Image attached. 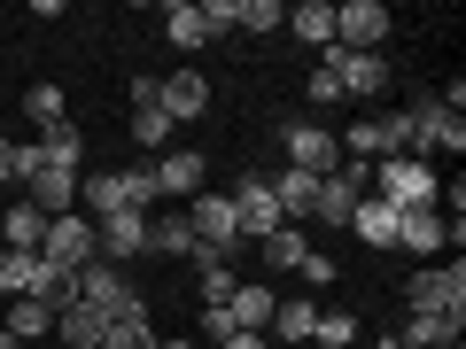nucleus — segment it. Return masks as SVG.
I'll use <instances>...</instances> for the list:
<instances>
[{
    "label": "nucleus",
    "instance_id": "obj_1",
    "mask_svg": "<svg viewBox=\"0 0 466 349\" xmlns=\"http://www.w3.org/2000/svg\"><path fill=\"white\" fill-rule=\"evenodd\" d=\"M373 194L397 202V210H435L443 186H435V164H420V155H381L373 164Z\"/></svg>",
    "mask_w": 466,
    "mask_h": 349
},
{
    "label": "nucleus",
    "instance_id": "obj_2",
    "mask_svg": "<svg viewBox=\"0 0 466 349\" xmlns=\"http://www.w3.org/2000/svg\"><path fill=\"white\" fill-rule=\"evenodd\" d=\"M404 109H412V155H420V164H435V155H466V116H451L435 94L404 101Z\"/></svg>",
    "mask_w": 466,
    "mask_h": 349
},
{
    "label": "nucleus",
    "instance_id": "obj_3",
    "mask_svg": "<svg viewBox=\"0 0 466 349\" xmlns=\"http://www.w3.org/2000/svg\"><path fill=\"white\" fill-rule=\"evenodd\" d=\"M334 47L342 55H389V8L381 0H334Z\"/></svg>",
    "mask_w": 466,
    "mask_h": 349
},
{
    "label": "nucleus",
    "instance_id": "obj_4",
    "mask_svg": "<svg viewBox=\"0 0 466 349\" xmlns=\"http://www.w3.org/2000/svg\"><path fill=\"white\" fill-rule=\"evenodd\" d=\"M39 256H47L55 272H86V264L101 256V233H94V217H86V210L47 217V241H39Z\"/></svg>",
    "mask_w": 466,
    "mask_h": 349
},
{
    "label": "nucleus",
    "instance_id": "obj_5",
    "mask_svg": "<svg viewBox=\"0 0 466 349\" xmlns=\"http://www.w3.org/2000/svg\"><path fill=\"white\" fill-rule=\"evenodd\" d=\"M187 210V225H195V249H210V256H233V241H241V217H233V194H210L202 186L195 202H179Z\"/></svg>",
    "mask_w": 466,
    "mask_h": 349
},
{
    "label": "nucleus",
    "instance_id": "obj_6",
    "mask_svg": "<svg viewBox=\"0 0 466 349\" xmlns=\"http://www.w3.org/2000/svg\"><path fill=\"white\" fill-rule=\"evenodd\" d=\"M280 155H288V171H303V179L342 171V148H334L327 125H288V133H280Z\"/></svg>",
    "mask_w": 466,
    "mask_h": 349
},
{
    "label": "nucleus",
    "instance_id": "obj_7",
    "mask_svg": "<svg viewBox=\"0 0 466 349\" xmlns=\"http://www.w3.org/2000/svg\"><path fill=\"white\" fill-rule=\"evenodd\" d=\"M412 311L466 318V264H428V272H412Z\"/></svg>",
    "mask_w": 466,
    "mask_h": 349
},
{
    "label": "nucleus",
    "instance_id": "obj_8",
    "mask_svg": "<svg viewBox=\"0 0 466 349\" xmlns=\"http://www.w3.org/2000/svg\"><path fill=\"white\" fill-rule=\"evenodd\" d=\"M233 217H241V241H272V233L288 225L280 202H272V179H257V171L233 186Z\"/></svg>",
    "mask_w": 466,
    "mask_h": 349
},
{
    "label": "nucleus",
    "instance_id": "obj_9",
    "mask_svg": "<svg viewBox=\"0 0 466 349\" xmlns=\"http://www.w3.org/2000/svg\"><path fill=\"white\" fill-rule=\"evenodd\" d=\"M133 295H140V287L125 280V264H109V256H94V264L78 272V303H94L101 318H109V311H125Z\"/></svg>",
    "mask_w": 466,
    "mask_h": 349
},
{
    "label": "nucleus",
    "instance_id": "obj_10",
    "mask_svg": "<svg viewBox=\"0 0 466 349\" xmlns=\"http://www.w3.org/2000/svg\"><path fill=\"white\" fill-rule=\"evenodd\" d=\"M148 171H156V202H195L202 194V155L195 148H164Z\"/></svg>",
    "mask_w": 466,
    "mask_h": 349
},
{
    "label": "nucleus",
    "instance_id": "obj_11",
    "mask_svg": "<svg viewBox=\"0 0 466 349\" xmlns=\"http://www.w3.org/2000/svg\"><path fill=\"white\" fill-rule=\"evenodd\" d=\"M94 233H101V256H109V264H133V256H148V217H140V210L94 217Z\"/></svg>",
    "mask_w": 466,
    "mask_h": 349
},
{
    "label": "nucleus",
    "instance_id": "obj_12",
    "mask_svg": "<svg viewBox=\"0 0 466 349\" xmlns=\"http://www.w3.org/2000/svg\"><path fill=\"white\" fill-rule=\"evenodd\" d=\"M156 101H164V116H171V125H187V116H202V109H210V85H202V70H171V78L156 85Z\"/></svg>",
    "mask_w": 466,
    "mask_h": 349
},
{
    "label": "nucleus",
    "instance_id": "obj_13",
    "mask_svg": "<svg viewBox=\"0 0 466 349\" xmlns=\"http://www.w3.org/2000/svg\"><path fill=\"white\" fill-rule=\"evenodd\" d=\"M272 303H280V295H272L265 280H241V287L226 295V311H233V334H265V326H272Z\"/></svg>",
    "mask_w": 466,
    "mask_h": 349
},
{
    "label": "nucleus",
    "instance_id": "obj_14",
    "mask_svg": "<svg viewBox=\"0 0 466 349\" xmlns=\"http://www.w3.org/2000/svg\"><path fill=\"white\" fill-rule=\"evenodd\" d=\"M373 94H389V55H342V101H373Z\"/></svg>",
    "mask_w": 466,
    "mask_h": 349
},
{
    "label": "nucleus",
    "instance_id": "obj_15",
    "mask_svg": "<svg viewBox=\"0 0 466 349\" xmlns=\"http://www.w3.org/2000/svg\"><path fill=\"white\" fill-rule=\"evenodd\" d=\"M24 186H32V210L39 217H70V210H78V171H32Z\"/></svg>",
    "mask_w": 466,
    "mask_h": 349
},
{
    "label": "nucleus",
    "instance_id": "obj_16",
    "mask_svg": "<svg viewBox=\"0 0 466 349\" xmlns=\"http://www.w3.org/2000/svg\"><path fill=\"white\" fill-rule=\"evenodd\" d=\"M443 241H451L443 210H397V249H412V256H435Z\"/></svg>",
    "mask_w": 466,
    "mask_h": 349
},
{
    "label": "nucleus",
    "instance_id": "obj_17",
    "mask_svg": "<svg viewBox=\"0 0 466 349\" xmlns=\"http://www.w3.org/2000/svg\"><path fill=\"white\" fill-rule=\"evenodd\" d=\"M350 233H358L366 249H397V202L366 194V202H358V210H350Z\"/></svg>",
    "mask_w": 466,
    "mask_h": 349
},
{
    "label": "nucleus",
    "instance_id": "obj_18",
    "mask_svg": "<svg viewBox=\"0 0 466 349\" xmlns=\"http://www.w3.org/2000/svg\"><path fill=\"white\" fill-rule=\"evenodd\" d=\"M101 349H156V334H148V303H125V311H109V326H101Z\"/></svg>",
    "mask_w": 466,
    "mask_h": 349
},
{
    "label": "nucleus",
    "instance_id": "obj_19",
    "mask_svg": "<svg viewBox=\"0 0 466 349\" xmlns=\"http://www.w3.org/2000/svg\"><path fill=\"white\" fill-rule=\"evenodd\" d=\"M288 32H296L303 47L327 55L334 47V0H296V8H288Z\"/></svg>",
    "mask_w": 466,
    "mask_h": 349
},
{
    "label": "nucleus",
    "instance_id": "obj_20",
    "mask_svg": "<svg viewBox=\"0 0 466 349\" xmlns=\"http://www.w3.org/2000/svg\"><path fill=\"white\" fill-rule=\"evenodd\" d=\"M101 326H109V318H101L94 303H63V311H55V334H63V349H101Z\"/></svg>",
    "mask_w": 466,
    "mask_h": 349
},
{
    "label": "nucleus",
    "instance_id": "obj_21",
    "mask_svg": "<svg viewBox=\"0 0 466 349\" xmlns=\"http://www.w3.org/2000/svg\"><path fill=\"white\" fill-rule=\"evenodd\" d=\"M459 334H466V318H443V311H412L397 342H412V349H451Z\"/></svg>",
    "mask_w": 466,
    "mask_h": 349
},
{
    "label": "nucleus",
    "instance_id": "obj_22",
    "mask_svg": "<svg viewBox=\"0 0 466 349\" xmlns=\"http://www.w3.org/2000/svg\"><path fill=\"white\" fill-rule=\"evenodd\" d=\"M39 241H47V217H39L32 202L0 210V249H24V256H39Z\"/></svg>",
    "mask_w": 466,
    "mask_h": 349
},
{
    "label": "nucleus",
    "instance_id": "obj_23",
    "mask_svg": "<svg viewBox=\"0 0 466 349\" xmlns=\"http://www.w3.org/2000/svg\"><path fill=\"white\" fill-rule=\"evenodd\" d=\"M164 39H171L179 55H195L202 39H218V32L202 24V8H195V0H171V8H164Z\"/></svg>",
    "mask_w": 466,
    "mask_h": 349
},
{
    "label": "nucleus",
    "instance_id": "obj_24",
    "mask_svg": "<svg viewBox=\"0 0 466 349\" xmlns=\"http://www.w3.org/2000/svg\"><path fill=\"white\" fill-rule=\"evenodd\" d=\"M78 202H86V217H116V210H133L116 171H86V179H78Z\"/></svg>",
    "mask_w": 466,
    "mask_h": 349
},
{
    "label": "nucleus",
    "instance_id": "obj_25",
    "mask_svg": "<svg viewBox=\"0 0 466 349\" xmlns=\"http://www.w3.org/2000/svg\"><path fill=\"white\" fill-rule=\"evenodd\" d=\"M78 148H86V133L78 125H47V133H39V171H78Z\"/></svg>",
    "mask_w": 466,
    "mask_h": 349
},
{
    "label": "nucleus",
    "instance_id": "obj_26",
    "mask_svg": "<svg viewBox=\"0 0 466 349\" xmlns=\"http://www.w3.org/2000/svg\"><path fill=\"white\" fill-rule=\"evenodd\" d=\"M272 202H280L288 225H303V217L319 210V179H303V171H280V179H272Z\"/></svg>",
    "mask_w": 466,
    "mask_h": 349
},
{
    "label": "nucleus",
    "instance_id": "obj_27",
    "mask_svg": "<svg viewBox=\"0 0 466 349\" xmlns=\"http://www.w3.org/2000/svg\"><path fill=\"white\" fill-rule=\"evenodd\" d=\"M148 249H156V256H195V225H187V210L148 217Z\"/></svg>",
    "mask_w": 466,
    "mask_h": 349
},
{
    "label": "nucleus",
    "instance_id": "obj_28",
    "mask_svg": "<svg viewBox=\"0 0 466 349\" xmlns=\"http://www.w3.org/2000/svg\"><path fill=\"white\" fill-rule=\"evenodd\" d=\"M257 249H265V272H296L303 256H311V241H303V225H280L272 241H257Z\"/></svg>",
    "mask_w": 466,
    "mask_h": 349
},
{
    "label": "nucleus",
    "instance_id": "obj_29",
    "mask_svg": "<svg viewBox=\"0 0 466 349\" xmlns=\"http://www.w3.org/2000/svg\"><path fill=\"white\" fill-rule=\"evenodd\" d=\"M171 133H179V125L164 116V101H133V140L140 148H171Z\"/></svg>",
    "mask_w": 466,
    "mask_h": 349
},
{
    "label": "nucleus",
    "instance_id": "obj_30",
    "mask_svg": "<svg viewBox=\"0 0 466 349\" xmlns=\"http://www.w3.org/2000/svg\"><path fill=\"white\" fill-rule=\"evenodd\" d=\"M39 272H47L39 256H24V249H0V295H32V287H39Z\"/></svg>",
    "mask_w": 466,
    "mask_h": 349
},
{
    "label": "nucleus",
    "instance_id": "obj_31",
    "mask_svg": "<svg viewBox=\"0 0 466 349\" xmlns=\"http://www.w3.org/2000/svg\"><path fill=\"white\" fill-rule=\"evenodd\" d=\"M311 326H319V303H272V334L280 342H311Z\"/></svg>",
    "mask_w": 466,
    "mask_h": 349
},
{
    "label": "nucleus",
    "instance_id": "obj_32",
    "mask_svg": "<svg viewBox=\"0 0 466 349\" xmlns=\"http://www.w3.org/2000/svg\"><path fill=\"white\" fill-rule=\"evenodd\" d=\"M195 272H202V303H226L233 287H241V280H233V264H226V256H210V249H195Z\"/></svg>",
    "mask_w": 466,
    "mask_h": 349
},
{
    "label": "nucleus",
    "instance_id": "obj_33",
    "mask_svg": "<svg viewBox=\"0 0 466 349\" xmlns=\"http://www.w3.org/2000/svg\"><path fill=\"white\" fill-rule=\"evenodd\" d=\"M358 334H366V326H358V318H350V311H319L311 342H319V349H358Z\"/></svg>",
    "mask_w": 466,
    "mask_h": 349
},
{
    "label": "nucleus",
    "instance_id": "obj_34",
    "mask_svg": "<svg viewBox=\"0 0 466 349\" xmlns=\"http://www.w3.org/2000/svg\"><path fill=\"white\" fill-rule=\"evenodd\" d=\"M303 94H311L319 101V109H327V101H342V55H319V70H311V78H303Z\"/></svg>",
    "mask_w": 466,
    "mask_h": 349
},
{
    "label": "nucleus",
    "instance_id": "obj_35",
    "mask_svg": "<svg viewBox=\"0 0 466 349\" xmlns=\"http://www.w3.org/2000/svg\"><path fill=\"white\" fill-rule=\"evenodd\" d=\"M8 334H16V342H32V334H55V311H47V303H32V295H16V311H8Z\"/></svg>",
    "mask_w": 466,
    "mask_h": 349
},
{
    "label": "nucleus",
    "instance_id": "obj_36",
    "mask_svg": "<svg viewBox=\"0 0 466 349\" xmlns=\"http://www.w3.org/2000/svg\"><path fill=\"white\" fill-rule=\"evenodd\" d=\"M241 32H288V0H241Z\"/></svg>",
    "mask_w": 466,
    "mask_h": 349
},
{
    "label": "nucleus",
    "instance_id": "obj_37",
    "mask_svg": "<svg viewBox=\"0 0 466 349\" xmlns=\"http://www.w3.org/2000/svg\"><path fill=\"white\" fill-rule=\"evenodd\" d=\"M24 109H32V125H39V133H47V125H63V85H32V94H24Z\"/></svg>",
    "mask_w": 466,
    "mask_h": 349
},
{
    "label": "nucleus",
    "instance_id": "obj_38",
    "mask_svg": "<svg viewBox=\"0 0 466 349\" xmlns=\"http://www.w3.org/2000/svg\"><path fill=\"white\" fill-rule=\"evenodd\" d=\"M381 125V148L389 155H412V109H389V116H373Z\"/></svg>",
    "mask_w": 466,
    "mask_h": 349
},
{
    "label": "nucleus",
    "instance_id": "obj_39",
    "mask_svg": "<svg viewBox=\"0 0 466 349\" xmlns=\"http://www.w3.org/2000/svg\"><path fill=\"white\" fill-rule=\"evenodd\" d=\"M116 179H125V202H133L140 217L156 210V171H148V164H133V171H116Z\"/></svg>",
    "mask_w": 466,
    "mask_h": 349
},
{
    "label": "nucleus",
    "instance_id": "obj_40",
    "mask_svg": "<svg viewBox=\"0 0 466 349\" xmlns=\"http://www.w3.org/2000/svg\"><path fill=\"white\" fill-rule=\"evenodd\" d=\"M226 334H233V311L226 303H202V342H226Z\"/></svg>",
    "mask_w": 466,
    "mask_h": 349
},
{
    "label": "nucleus",
    "instance_id": "obj_41",
    "mask_svg": "<svg viewBox=\"0 0 466 349\" xmlns=\"http://www.w3.org/2000/svg\"><path fill=\"white\" fill-rule=\"evenodd\" d=\"M296 272H303V280H311V287H327V280H334V256H327V249H311V256H303Z\"/></svg>",
    "mask_w": 466,
    "mask_h": 349
},
{
    "label": "nucleus",
    "instance_id": "obj_42",
    "mask_svg": "<svg viewBox=\"0 0 466 349\" xmlns=\"http://www.w3.org/2000/svg\"><path fill=\"white\" fill-rule=\"evenodd\" d=\"M8 179H16V140L0 133V186H8Z\"/></svg>",
    "mask_w": 466,
    "mask_h": 349
},
{
    "label": "nucleus",
    "instance_id": "obj_43",
    "mask_svg": "<svg viewBox=\"0 0 466 349\" xmlns=\"http://www.w3.org/2000/svg\"><path fill=\"white\" fill-rule=\"evenodd\" d=\"M218 349H265V334H226Z\"/></svg>",
    "mask_w": 466,
    "mask_h": 349
},
{
    "label": "nucleus",
    "instance_id": "obj_44",
    "mask_svg": "<svg viewBox=\"0 0 466 349\" xmlns=\"http://www.w3.org/2000/svg\"><path fill=\"white\" fill-rule=\"evenodd\" d=\"M156 349H195V342H179V334H156Z\"/></svg>",
    "mask_w": 466,
    "mask_h": 349
},
{
    "label": "nucleus",
    "instance_id": "obj_45",
    "mask_svg": "<svg viewBox=\"0 0 466 349\" xmlns=\"http://www.w3.org/2000/svg\"><path fill=\"white\" fill-rule=\"evenodd\" d=\"M0 349H24V342H16V334H8V326H0Z\"/></svg>",
    "mask_w": 466,
    "mask_h": 349
},
{
    "label": "nucleus",
    "instance_id": "obj_46",
    "mask_svg": "<svg viewBox=\"0 0 466 349\" xmlns=\"http://www.w3.org/2000/svg\"><path fill=\"white\" fill-rule=\"evenodd\" d=\"M381 349H412V342H381Z\"/></svg>",
    "mask_w": 466,
    "mask_h": 349
},
{
    "label": "nucleus",
    "instance_id": "obj_47",
    "mask_svg": "<svg viewBox=\"0 0 466 349\" xmlns=\"http://www.w3.org/2000/svg\"><path fill=\"white\" fill-rule=\"evenodd\" d=\"M451 349H459V342H451Z\"/></svg>",
    "mask_w": 466,
    "mask_h": 349
}]
</instances>
